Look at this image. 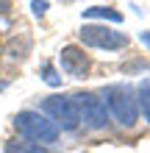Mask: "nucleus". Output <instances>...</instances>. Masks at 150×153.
<instances>
[{
	"label": "nucleus",
	"instance_id": "nucleus-1",
	"mask_svg": "<svg viewBox=\"0 0 150 153\" xmlns=\"http://www.w3.org/2000/svg\"><path fill=\"white\" fill-rule=\"evenodd\" d=\"M103 103L109 117H114L122 128H134L139 120V106H136V95L131 92V86L125 84H111L103 89Z\"/></svg>",
	"mask_w": 150,
	"mask_h": 153
},
{
	"label": "nucleus",
	"instance_id": "nucleus-2",
	"mask_svg": "<svg viewBox=\"0 0 150 153\" xmlns=\"http://www.w3.org/2000/svg\"><path fill=\"white\" fill-rule=\"evenodd\" d=\"M14 128L28 142H36V145H53L58 139V128L42 111H33V109H25L20 114H14Z\"/></svg>",
	"mask_w": 150,
	"mask_h": 153
},
{
	"label": "nucleus",
	"instance_id": "nucleus-3",
	"mask_svg": "<svg viewBox=\"0 0 150 153\" xmlns=\"http://www.w3.org/2000/svg\"><path fill=\"white\" fill-rule=\"evenodd\" d=\"M75 103V111H78V120H81L86 128L92 131H103L109 125V111H106V103L100 95L95 92H75L69 95Z\"/></svg>",
	"mask_w": 150,
	"mask_h": 153
},
{
	"label": "nucleus",
	"instance_id": "nucleus-4",
	"mask_svg": "<svg viewBox=\"0 0 150 153\" xmlns=\"http://www.w3.org/2000/svg\"><path fill=\"white\" fill-rule=\"evenodd\" d=\"M42 114L61 131H75L81 120H78V111H75V103L72 97H64V95H50L42 100Z\"/></svg>",
	"mask_w": 150,
	"mask_h": 153
},
{
	"label": "nucleus",
	"instance_id": "nucleus-5",
	"mask_svg": "<svg viewBox=\"0 0 150 153\" xmlns=\"http://www.w3.org/2000/svg\"><path fill=\"white\" fill-rule=\"evenodd\" d=\"M81 42L89 45V48H98V50H120V48H128V36L120 31H111L106 25H83L81 28Z\"/></svg>",
	"mask_w": 150,
	"mask_h": 153
},
{
	"label": "nucleus",
	"instance_id": "nucleus-6",
	"mask_svg": "<svg viewBox=\"0 0 150 153\" xmlns=\"http://www.w3.org/2000/svg\"><path fill=\"white\" fill-rule=\"evenodd\" d=\"M58 64H61V70H64L67 75H72V78H83L86 73H89V59H86V53L81 48H75V45L61 48Z\"/></svg>",
	"mask_w": 150,
	"mask_h": 153
},
{
	"label": "nucleus",
	"instance_id": "nucleus-7",
	"mask_svg": "<svg viewBox=\"0 0 150 153\" xmlns=\"http://www.w3.org/2000/svg\"><path fill=\"white\" fill-rule=\"evenodd\" d=\"M83 17H89V20L122 22V14H120V11H114V8H106V6H92V8H83Z\"/></svg>",
	"mask_w": 150,
	"mask_h": 153
},
{
	"label": "nucleus",
	"instance_id": "nucleus-8",
	"mask_svg": "<svg viewBox=\"0 0 150 153\" xmlns=\"http://www.w3.org/2000/svg\"><path fill=\"white\" fill-rule=\"evenodd\" d=\"M136 106H139V114L150 123V81H142L136 89Z\"/></svg>",
	"mask_w": 150,
	"mask_h": 153
},
{
	"label": "nucleus",
	"instance_id": "nucleus-9",
	"mask_svg": "<svg viewBox=\"0 0 150 153\" xmlns=\"http://www.w3.org/2000/svg\"><path fill=\"white\" fill-rule=\"evenodd\" d=\"M6 153H45V148L36 145V142H8L6 145Z\"/></svg>",
	"mask_w": 150,
	"mask_h": 153
},
{
	"label": "nucleus",
	"instance_id": "nucleus-10",
	"mask_svg": "<svg viewBox=\"0 0 150 153\" xmlns=\"http://www.w3.org/2000/svg\"><path fill=\"white\" fill-rule=\"evenodd\" d=\"M42 78H45L47 86H61V75L56 73V67H53V64H45V67H42Z\"/></svg>",
	"mask_w": 150,
	"mask_h": 153
},
{
	"label": "nucleus",
	"instance_id": "nucleus-11",
	"mask_svg": "<svg viewBox=\"0 0 150 153\" xmlns=\"http://www.w3.org/2000/svg\"><path fill=\"white\" fill-rule=\"evenodd\" d=\"M31 8H33V14H36V17H42V14L47 11V3H45V0H33Z\"/></svg>",
	"mask_w": 150,
	"mask_h": 153
},
{
	"label": "nucleus",
	"instance_id": "nucleus-12",
	"mask_svg": "<svg viewBox=\"0 0 150 153\" xmlns=\"http://www.w3.org/2000/svg\"><path fill=\"white\" fill-rule=\"evenodd\" d=\"M142 42H145L147 48H150V31H145V33H142Z\"/></svg>",
	"mask_w": 150,
	"mask_h": 153
},
{
	"label": "nucleus",
	"instance_id": "nucleus-13",
	"mask_svg": "<svg viewBox=\"0 0 150 153\" xmlns=\"http://www.w3.org/2000/svg\"><path fill=\"white\" fill-rule=\"evenodd\" d=\"M6 89H8V81H0V95H3Z\"/></svg>",
	"mask_w": 150,
	"mask_h": 153
}]
</instances>
